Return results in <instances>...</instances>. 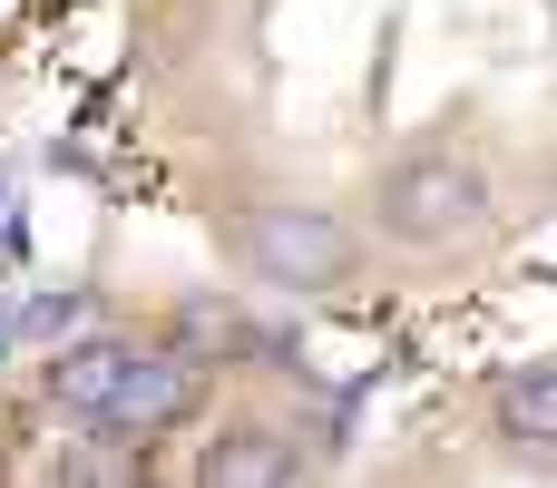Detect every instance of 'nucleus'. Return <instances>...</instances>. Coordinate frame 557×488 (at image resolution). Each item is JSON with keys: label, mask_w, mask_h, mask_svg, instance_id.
Wrapping results in <instances>:
<instances>
[{"label": "nucleus", "mask_w": 557, "mask_h": 488, "mask_svg": "<svg viewBox=\"0 0 557 488\" xmlns=\"http://www.w3.org/2000/svg\"><path fill=\"white\" fill-rule=\"evenodd\" d=\"M490 450L509 460V470H557V352L539 362H509L499 381H490Z\"/></svg>", "instance_id": "nucleus-5"}, {"label": "nucleus", "mask_w": 557, "mask_h": 488, "mask_svg": "<svg viewBox=\"0 0 557 488\" xmlns=\"http://www.w3.org/2000/svg\"><path fill=\"white\" fill-rule=\"evenodd\" d=\"M352 215H362V235H372L382 254H421V264H441V254H460V245H480V235L499 225L490 157H480L460 127L401 137L392 157H372Z\"/></svg>", "instance_id": "nucleus-1"}, {"label": "nucleus", "mask_w": 557, "mask_h": 488, "mask_svg": "<svg viewBox=\"0 0 557 488\" xmlns=\"http://www.w3.org/2000/svg\"><path fill=\"white\" fill-rule=\"evenodd\" d=\"M186 479L196 488H294V479H313V450H304L294 411L245 401V411H215V421L196 430Z\"/></svg>", "instance_id": "nucleus-4"}, {"label": "nucleus", "mask_w": 557, "mask_h": 488, "mask_svg": "<svg viewBox=\"0 0 557 488\" xmlns=\"http://www.w3.org/2000/svg\"><path fill=\"white\" fill-rule=\"evenodd\" d=\"M215 254L235 284L255 293H284V303H343L372 284V235L362 215L343 205H313V196H235L215 215Z\"/></svg>", "instance_id": "nucleus-2"}, {"label": "nucleus", "mask_w": 557, "mask_h": 488, "mask_svg": "<svg viewBox=\"0 0 557 488\" xmlns=\"http://www.w3.org/2000/svg\"><path fill=\"white\" fill-rule=\"evenodd\" d=\"M206 391H215L206 362H186L176 342H137L127 372H117V391H108V411H98L88 430H108V440H127V450H157V440H176V430L206 411Z\"/></svg>", "instance_id": "nucleus-3"}, {"label": "nucleus", "mask_w": 557, "mask_h": 488, "mask_svg": "<svg viewBox=\"0 0 557 488\" xmlns=\"http://www.w3.org/2000/svg\"><path fill=\"white\" fill-rule=\"evenodd\" d=\"M127 333H88V342H59L49 362H39V391H49V411H78V421H98L108 411V391H117V372H127Z\"/></svg>", "instance_id": "nucleus-6"}, {"label": "nucleus", "mask_w": 557, "mask_h": 488, "mask_svg": "<svg viewBox=\"0 0 557 488\" xmlns=\"http://www.w3.org/2000/svg\"><path fill=\"white\" fill-rule=\"evenodd\" d=\"M166 342H176L186 362H206V372H225V362H255V352H264V333L235 313V293H176Z\"/></svg>", "instance_id": "nucleus-7"}]
</instances>
